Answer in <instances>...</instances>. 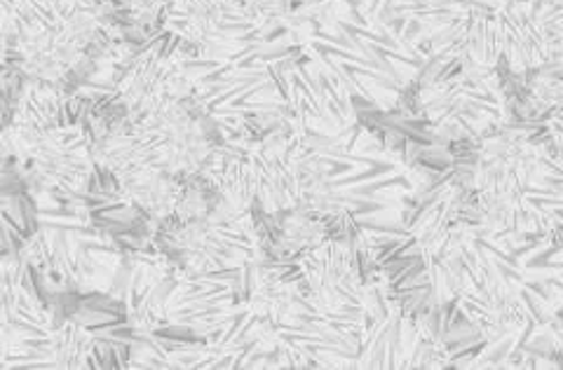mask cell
Instances as JSON below:
<instances>
[{"label": "cell", "mask_w": 563, "mask_h": 370, "mask_svg": "<svg viewBox=\"0 0 563 370\" xmlns=\"http://www.w3.org/2000/svg\"><path fill=\"white\" fill-rule=\"evenodd\" d=\"M132 127L144 138L151 162L181 181L200 176L219 146L214 130L209 127V115L196 97L167 103L161 111L132 122Z\"/></svg>", "instance_id": "6da1fadb"}, {"label": "cell", "mask_w": 563, "mask_h": 370, "mask_svg": "<svg viewBox=\"0 0 563 370\" xmlns=\"http://www.w3.org/2000/svg\"><path fill=\"white\" fill-rule=\"evenodd\" d=\"M238 5V0H172L163 26L172 38L198 49L228 24Z\"/></svg>", "instance_id": "7a4b0ae2"}, {"label": "cell", "mask_w": 563, "mask_h": 370, "mask_svg": "<svg viewBox=\"0 0 563 370\" xmlns=\"http://www.w3.org/2000/svg\"><path fill=\"white\" fill-rule=\"evenodd\" d=\"M101 343L92 330L76 322H64L49 330L47 366L49 368H95L99 366Z\"/></svg>", "instance_id": "3957f363"}, {"label": "cell", "mask_w": 563, "mask_h": 370, "mask_svg": "<svg viewBox=\"0 0 563 370\" xmlns=\"http://www.w3.org/2000/svg\"><path fill=\"white\" fill-rule=\"evenodd\" d=\"M172 0H113V10H118L125 20L139 31H153L165 20V12Z\"/></svg>", "instance_id": "277c9868"}, {"label": "cell", "mask_w": 563, "mask_h": 370, "mask_svg": "<svg viewBox=\"0 0 563 370\" xmlns=\"http://www.w3.org/2000/svg\"><path fill=\"white\" fill-rule=\"evenodd\" d=\"M16 68L12 64H0V105H3L14 92V82H16Z\"/></svg>", "instance_id": "5b68a950"}]
</instances>
